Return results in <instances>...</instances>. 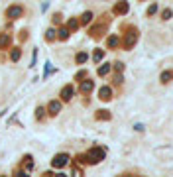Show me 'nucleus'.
<instances>
[{
    "label": "nucleus",
    "mask_w": 173,
    "mask_h": 177,
    "mask_svg": "<svg viewBox=\"0 0 173 177\" xmlns=\"http://www.w3.org/2000/svg\"><path fill=\"white\" fill-rule=\"evenodd\" d=\"M67 161H69V156L67 154H59V156L53 157V167H63Z\"/></svg>",
    "instance_id": "nucleus-1"
},
{
    "label": "nucleus",
    "mask_w": 173,
    "mask_h": 177,
    "mask_svg": "<svg viewBox=\"0 0 173 177\" xmlns=\"http://www.w3.org/2000/svg\"><path fill=\"white\" fill-rule=\"evenodd\" d=\"M89 157H91L89 161H93V163H96V161H100V159L104 157V151H102V150H93L91 154H89Z\"/></svg>",
    "instance_id": "nucleus-2"
},
{
    "label": "nucleus",
    "mask_w": 173,
    "mask_h": 177,
    "mask_svg": "<svg viewBox=\"0 0 173 177\" xmlns=\"http://www.w3.org/2000/svg\"><path fill=\"white\" fill-rule=\"evenodd\" d=\"M8 16H10V18H18V16H22V6L8 8Z\"/></svg>",
    "instance_id": "nucleus-3"
},
{
    "label": "nucleus",
    "mask_w": 173,
    "mask_h": 177,
    "mask_svg": "<svg viewBox=\"0 0 173 177\" xmlns=\"http://www.w3.org/2000/svg\"><path fill=\"white\" fill-rule=\"evenodd\" d=\"M110 95H112V91H110L108 87H102V89H100V98H102V100H108Z\"/></svg>",
    "instance_id": "nucleus-4"
},
{
    "label": "nucleus",
    "mask_w": 173,
    "mask_h": 177,
    "mask_svg": "<svg viewBox=\"0 0 173 177\" xmlns=\"http://www.w3.org/2000/svg\"><path fill=\"white\" fill-rule=\"evenodd\" d=\"M59 110H61V104L57 102V100H53V102L49 104V112H51V114H57Z\"/></svg>",
    "instance_id": "nucleus-5"
},
{
    "label": "nucleus",
    "mask_w": 173,
    "mask_h": 177,
    "mask_svg": "<svg viewBox=\"0 0 173 177\" xmlns=\"http://www.w3.org/2000/svg\"><path fill=\"white\" fill-rule=\"evenodd\" d=\"M81 91H83V92H89V91H93V81H85V83L81 85Z\"/></svg>",
    "instance_id": "nucleus-6"
},
{
    "label": "nucleus",
    "mask_w": 173,
    "mask_h": 177,
    "mask_svg": "<svg viewBox=\"0 0 173 177\" xmlns=\"http://www.w3.org/2000/svg\"><path fill=\"white\" fill-rule=\"evenodd\" d=\"M71 95H73V89H71V87H65V89H63V92H61V97L65 98V100H69V98H71Z\"/></svg>",
    "instance_id": "nucleus-7"
},
{
    "label": "nucleus",
    "mask_w": 173,
    "mask_h": 177,
    "mask_svg": "<svg viewBox=\"0 0 173 177\" xmlns=\"http://www.w3.org/2000/svg\"><path fill=\"white\" fill-rule=\"evenodd\" d=\"M171 77H173V73H171V71H165V73H161V81H163V83H167V81H169Z\"/></svg>",
    "instance_id": "nucleus-8"
},
{
    "label": "nucleus",
    "mask_w": 173,
    "mask_h": 177,
    "mask_svg": "<svg viewBox=\"0 0 173 177\" xmlns=\"http://www.w3.org/2000/svg\"><path fill=\"white\" fill-rule=\"evenodd\" d=\"M8 41H10V38H8V36H0V47L8 45Z\"/></svg>",
    "instance_id": "nucleus-9"
},
{
    "label": "nucleus",
    "mask_w": 173,
    "mask_h": 177,
    "mask_svg": "<svg viewBox=\"0 0 173 177\" xmlns=\"http://www.w3.org/2000/svg\"><path fill=\"white\" fill-rule=\"evenodd\" d=\"M91 18H93V14H91V12L83 14V22H85V24H86V22H91Z\"/></svg>",
    "instance_id": "nucleus-10"
},
{
    "label": "nucleus",
    "mask_w": 173,
    "mask_h": 177,
    "mask_svg": "<svg viewBox=\"0 0 173 177\" xmlns=\"http://www.w3.org/2000/svg\"><path fill=\"white\" fill-rule=\"evenodd\" d=\"M108 71H110V65H108V63H106V65H104V67H100V71H99V73H100V75H106Z\"/></svg>",
    "instance_id": "nucleus-11"
},
{
    "label": "nucleus",
    "mask_w": 173,
    "mask_h": 177,
    "mask_svg": "<svg viewBox=\"0 0 173 177\" xmlns=\"http://www.w3.org/2000/svg\"><path fill=\"white\" fill-rule=\"evenodd\" d=\"M77 61H79V63H85L86 61V53H79V55H77Z\"/></svg>",
    "instance_id": "nucleus-12"
},
{
    "label": "nucleus",
    "mask_w": 173,
    "mask_h": 177,
    "mask_svg": "<svg viewBox=\"0 0 173 177\" xmlns=\"http://www.w3.org/2000/svg\"><path fill=\"white\" fill-rule=\"evenodd\" d=\"M59 38L61 39H67V38H69V32H67V30H61V32H59Z\"/></svg>",
    "instance_id": "nucleus-13"
},
{
    "label": "nucleus",
    "mask_w": 173,
    "mask_h": 177,
    "mask_svg": "<svg viewBox=\"0 0 173 177\" xmlns=\"http://www.w3.org/2000/svg\"><path fill=\"white\" fill-rule=\"evenodd\" d=\"M93 59H94V61H100V59H102V51H94Z\"/></svg>",
    "instance_id": "nucleus-14"
},
{
    "label": "nucleus",
    "mask_w": 173,
    "mask_h": 177,
    "mask_svg": "<svg viewBox=\"0 0 173 177\" xmlns=\"http://www.w3.org/2000/svg\"><path fill=\"white\" fill-rule=\"evenodd\" d=\"M116 10H118V12H126V10H128V4H120V6H116Z\"/></svg>",
    "instance_id": "nucleus-15"
},
{
    "label": "nucleus",
    "mask_w": 173,
    "mask_h": 177,
    "mask_svg": "<svg viewBox=\"0 0 173 177\" xmlns=\"http://www.w3.org/2000/svg\"><path fill=\"white\" fill-rule=\"evenodd\" d=\"M12 59H14V61H18V59H20V51H18V49H14V51H12Z\"/></svg>",
    "instance_id": "nucleus-16"
},
{
    "label": "nucleus",
    "mask_w": 173,
    "mask_h": 177,
    "mask_svg": "<svg viewBox=\"0 0 173 177\" xmlns=\"http://www.w3.org/2000/svg\"><path fill=\"white\" fill-rule=\"evenodd\" d=\"M55 38V30H47V39H53Z\"/></svg>",
    "instance_id": "nucleus-17"
},
{
    "label": "nucleus",
    "mask_w": 173,
    "mask_h": 177,
    "mask_svg": "<svg viewBox=\"0 0 173 177\" xmlns=\"http://www.w3.org/2000/svg\"><path fill=\"white\" fill-rule=\"evenodd\" d=\"M118 43V38H110L108 39V45H116Z\"/></svg>",
    "instance_id": "nucleus-18"
},
{
    "label": "nucleus",
    "mask_w": 173,
    "mask_h": 177,
    "mask_svg": "<svg viewBox=\"0 0 173 177\" xmlns=\"http://www.w3.org/2000/svg\"><path fill=\"white\" fill-rule=\"evenodd\" d=\"M167 18H171V10H165L163 12V20H167Z\"/></svg>",
    "instance_id": "nucleus-19"
},
{
    "label": "nucleus",
    "mask_w": 173,
    "mask_h": 177,
    "mask_svg": "<svg viewBox=\"0 0 173 177\" xmlns=\"http://www.w3.org/2000/svg\"><path fill=\"white\" fill-rule=\"evenodd\" d=\"M57 177H65V175H63V173H59V175H57Z\"/></svg>",
    "instance_id": "nucleus-20"
}]
</instances>
